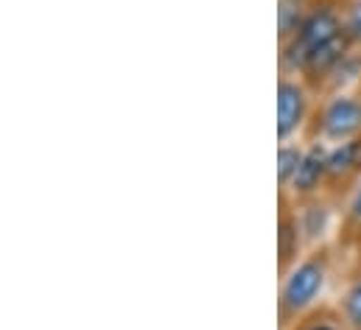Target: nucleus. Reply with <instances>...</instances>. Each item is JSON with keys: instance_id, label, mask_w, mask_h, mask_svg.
I'll use <instances>...</instances> for the list:
<instances>
[{"instance_id": "39448f33", "label": "nucleus", "mask_w": 361, "mask_h": 330, "mask_svg": "<svg viewBox=\"0 0 361 330\" xmlns=\"http://www.w3.org/2000/svg\"><path fill=\"white\" fill-rule=\"evenodd\" d=\"M322 193H328V143L305 140V154L297 165L294 179L280 193V199L305 202V199H314Z\"/></svg>"}, {"instance_id": "f03ea898", "label": "nucleus", "mask_w": 361, "mask_h": 330, "mask_svg": "<svg viewBox=\"0 0 361 330\" xmlns=\"http://www.w3.org/2000/svg\"><path fill=\"white\" fill-rule=\"evenodd\" d=\"M345 34V23H342V0H317L308 11V17L300 23V28L283 42L280 56H277V68L286 76H300L305 62L322 51L328 42H334L336 37Z\"/></svg>"}, {"instance_id": "6e6552de", "label": "nucleus", "mask_w": 361, "mask_h": 330, "mask_svg": "<svg viewBox=\"0 0 361 330\" xmlns=\"http://www.w3.org/2000/svg\"><path fill=\"white\" fill-rule=\"evenodd\" d=\"M305 252H308V247H305V236L300 230L294 204L288 199H280V213H277V271L286 274Z\"/></svg>"}, {"instance_id": "4468645a", "label": "nucleus", "mask_w": 361, "mask_h": 330, "mask_svg": "<svg viewBox=\"0 0 361 330\" xmlns=\"http://www.w3.org/2000/svg\"><path fill=\"white\" fill-rule=\"evenodd\" d=\"M342 23L350 45L361 48V0H342Z\"/></svg>"}, {"instance_id": "7ed1b4c3", "label": "nucleus", "mask_w": 361, "mask_h": 330, "mask_svg": "<svg viewBox=\"0 0 361 330\" xmlns=\"http://www.w3.org/2000/svg\"><path fill=\"white\" fill-rule=\"evenodd\" d=\"M353 138H361V90L319 95L305 140H319V143L336 146V143H348Z\"/></svg>"}, {"instance_id": "20e7f679", "label": "nucleus", "mask_w": 361, "mask_h": 330, "mask_svg": "<svg viewBox=\"0 0 361 330\" xmlns=\"http://www.w3.org/2000/svg\"><path fill=\"white\" fill-rule=\"evenodd\" d=\"M317 90L300 76L280 73L277 79V140H305L317 112Z\"/></svg>"}, {"instance_id": "f257e3e1", "label": "nucleus", "mask_w": 361, "mask_h": 330, "mask_svg": "<svg viewBox=\"0 0 361 330\" xmlns=\"http://www.w3.org/2000/svg\"><path fill=\"white\" fill-rule=\"evenodd\" d=\"M334 274V249L331 244L308 249L286 274H280L277 286V325L288 330L300 317L322 305L325 288Z\"/></svg>"}, {"instance_id": "1a4fd4ad", "label": "nucleus", "mask_w": 361, "mask_h": 330, "mask_svg": "<svg viewBox=\"0 0 361 330\" xmlns=\"http://www.w3.org/2000/svg\"><path fill=\"white\" fill-rule=\"evenodd\" d=\"M334 305L342 314V319L348 322V328L361 330V269L345 280L342 294H339V300Z\"/></svg>"}, {"instance_id": "9b49d317", "label": "nucleus", "mask_w": 361, "mask_h": 330, "mask_svg": "<svg viewBox=\"0 0 361 330\" xmlns=\"http://www.w3.org/2000/svg\"><path fill=\"white\" fill-rule=\"evenodd\" d=\"M305 154V140H286L277 143V188L280 193L288 188V182L297 173V165Z\"/></svg>"}, {"instance_id": "0eeeda50", "label": "nucleus", "mask_w": 361, "mask_h": 330, "mask_svg": "<svg viewBox=\"0 0 361 330\" xmlns=\"http://www.w3.org/2000/svg\"><path fill=\"white\" fill-rule=\"evenodd\" d=\"M361 182V138L328 146V193L345 202Z\"/></svg>"}, {"instance_id": "f8f14e48", "label": "nucleus", "mask_w": 361, "mask_h": 330, "mask_svg": "<svg viewBox=\"0 0 361 330\" xmlns=\"http://www.w3.org/2000/svg\"><path fill=\"white\" fill-rule=\"evenodd\" d=\"M339 236L361 249V182L350 190V196L342 202V221Z\"/></svg>"}, {"instance_id": "9d476101", "label": "nucleus", "mask_w": 361, "mask_h": 330, "mask_svg": "<svg viewBox=\"0 0 361 330\" xmlns=\"http://www.w3.org/2000/svg\"><path fill=\"white\" fill-rule=\"evenodd\" d=\"M314 3L317 0H280L277 3V45H283L300 28V23L308 17Z\"/></svg>"}, {"instance_id": "423d86ee", "label": "nucleus", "mask_w": 361, "mask_h": 330, "mask_svg": "<svg viewBox=\"0 0 361 330\" xmlns=\"http://www.w3.org/2000/svg\"><path fill=\"white\" fill-rule=\"evenodd\" d=\"M291 204H294L300 230L305 236V247L317 249L331 244L334 224L342 221V213H339L342 202L331 193H322V196H314V199H305V202H291Z\"/></svg>"}, {"instance_id": "ddd939ff", "label": "nucleus", "mask_w": 361, "mask_h": 330, "mask_svg": "<svg viewBox=\"0 0 361 330\" xmlns=\"http://www.w3.org/2000/svg\"><path fill=\"white\" fill-rule=\"evenodd\" d=\"M288 330H350L348 322L342 319V314L336 311V305H319L314 311H308L305 317H300Z\"/></svg>"}]
</instances>
